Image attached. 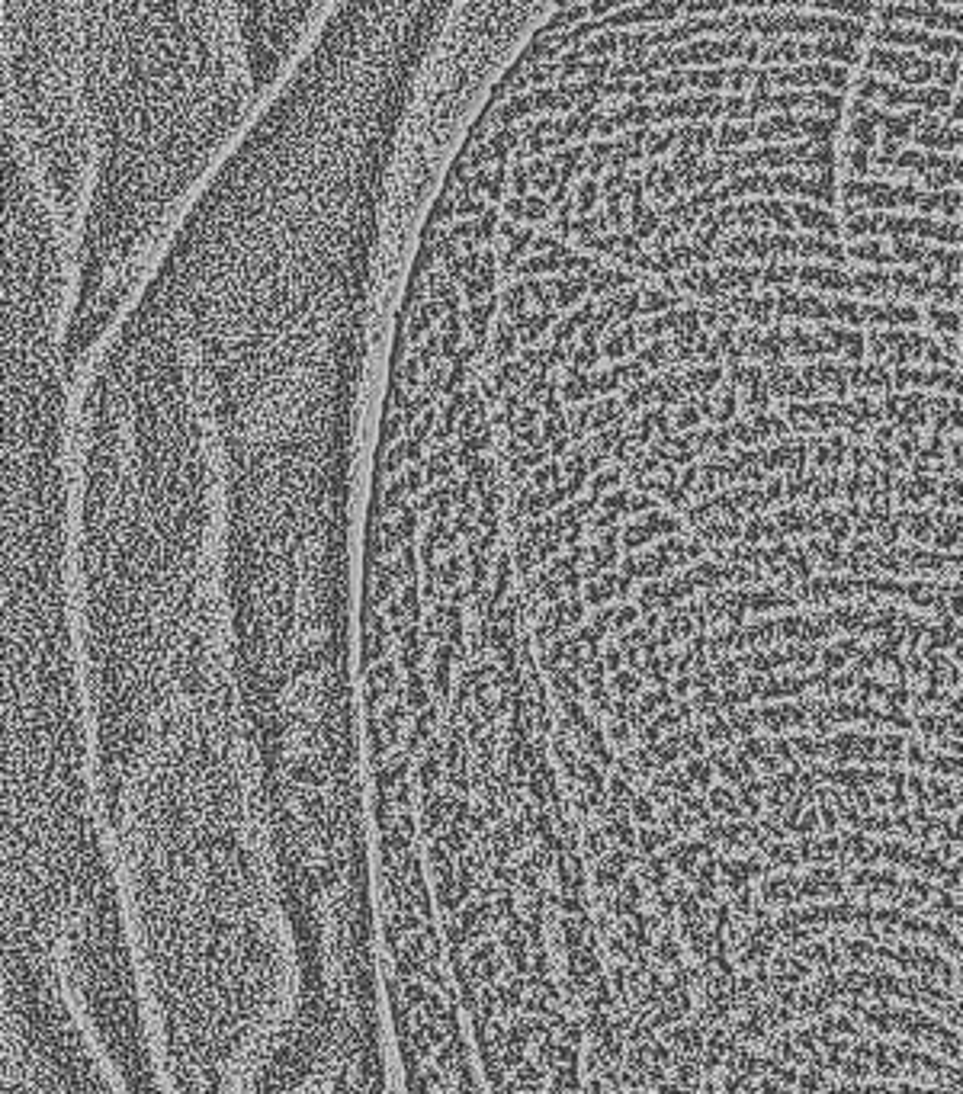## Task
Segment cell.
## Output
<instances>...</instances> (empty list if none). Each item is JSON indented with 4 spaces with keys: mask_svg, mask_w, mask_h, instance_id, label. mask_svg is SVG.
<instances>
[{
    "mask_svg": "<svg viewBox=\"0 0 963 1094\" xmlns=\"http://www.w3.org/2000/svg\"><path fill=\"white\" fill-rule=\"evenodd\" d=\"M261 106L241 0H4L10 215L148 235Z\"/></svg>",
    "mask_w": 963,
    "mask_h": 1094,
    "instance_id": "1",
    "label": "cell"
},
{
    "mask_svg": "<svg viewBox=\"0 0 963 1094\" xmlns=\"http://www.w3.org/2000/svg\"><path fill=\"white\" fill-rule=\"evenodd\" d=\"M251 65L264 103L328 26L341 0H241Z\"/></svg>",
    "mask_w": 963,
    "mask_h": 1094,
    "instance_id": "2",
    "label": "cell"
},
{
    "mask_svg": "<svg viewBox=\"0 0 963 1094\" xmlns=\"http://www.w3.org/2000/svg\"><path fill=\"white\" fill-rule=\"evenodd\" d=\"M514 337H517V328L511 325L508 318L498 321L495 325V357H508V353H514Z\"/></svg>",
    "mask_w": 963,
    "mask_h": 1094,
    "instance_id": "3",
    "label": "cell"
},
{
    "mask_svg": "<svg viewBox=\"0 0 963 1094\" xmlns=\"http://www.w3.org/2000/svg\"><path fill=\"white\" fill-rule=\"evenodd\" d=\"M559 466H556V462H546V466H540L537 472H533L530 475V488L533 491H553V485L559 482Z\"/></svg>",
    "mask_w": 963,
    "mask_h": 1094,
    "instance_id": "4",
    "label": "cell"
},
{
    "mask_svg": "<svg viewBox=\"0 0 963 1094\" xmlns=\"http://www.w3.org/2000/svg\"><path fill=\"white\" fill-rule=\"evenodd\" d=\"M588 392H591V385H588V379L582 376V373H578V369H572V376H569V382H565L562 385V395L565 398H569V402H582V398H588Z\"/></svg>",
    "mask_w": 963,
    "mask_h": 1094,
    "instance_id": "5",
    "label": "cell"
}]
</instances>
